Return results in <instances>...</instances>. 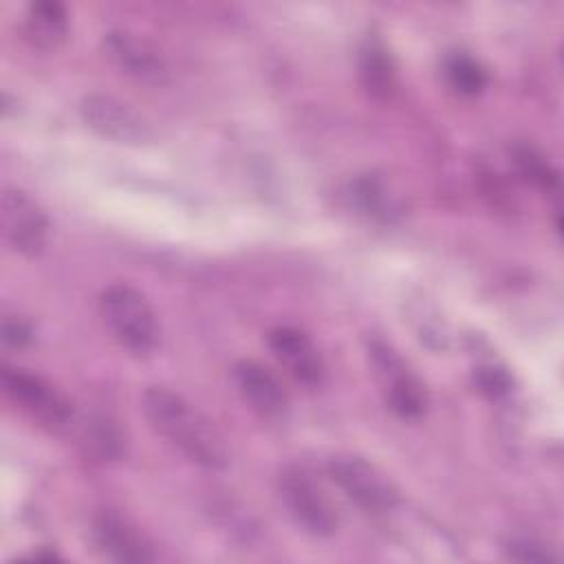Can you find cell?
<instances>
[{"mask_svg":"<svg viewBox=\"0 0 564 564\" xmlns=\"http://www.w3.org/2000/svg\"><path fill=\"white\" fill-rule=\"evenodd\" d=\"M141 410L150 427L192 463L205 469H223L229 463V449L220 430L178 392L150 386L141 394Z\"/></svg>","mask_w":564,"mask_h":564,"instance_id":"6da1fadb","label":"cell"},{"mask_svg":"<svg viewBox=\"0 0 564 564\" xmlns=\"http://www.w3.org/2000/svg\"><path fill=\"white\" fill-rule=\"evenodd\" d=\"M99 315L112 339L134 357H148L161 341V326L154 308L141 291L117 282L101 291Z\"/></svg>","mask_w":564,"mask_h":564,"instance_id":"7a4b0ae2","label":"cell"},{"mask_svg":"<svg viewBox=\"0 0 564 564\" xmlns=\"http://www.w3.org/2000/svg\"><path fill=\"white\" fill-rule=\"evenodd\" d=\"M0 381L4 394L33 421L48 427L51 432H70L77 416V408L53 383L24 368L13 366H2Z\"/></svg>","mask_w":564,"mask_h":564,"instance_id":"3957f363","label":"cell"},{"mask_svg":"<svg viewBox=\"0 0 564 564\" xmlns=\"http://www.w3.org/2000/svg\"><path fill=\"white\" fill-rule=\"evenodd\" d=\"M278 496L286 516L304 533L328 538L339 527V516L322 485L302 467H286L278 478Z\"/></svg>","mask_w":564,"mask_h":564,"instance_id":"277c9868","label":"cell"},{"mask_svg":"<svg viewBox=\"0 0 564 564\" xmlns=\"http://www.w3.org/2000/svg\"><path fill=\"white\" fill-rule=\"evenodd\" d=\"M328 476L339 491L361 511L383 516L399 502V489L375 463L355 454H337L328 463Z\"/></svg>","mask_w":564,"mask_h":564,"instance_id":"5b68a950","label":"cell"},{"mask_svg":"<svg viewBox=\"0 0 564 564\" xmlns=\"http://www.w3.org/2000/svg\"><path fill=\"white\" fill-rule=\"evenodd\" d=\"M368 357L386 394L388 408L401 419H421L427 408V390L421 379L405 366L399 352L386 341L372 339L368 344Z\"/></svg>","mask_w":564,"mask_h":564,"instance_id":"8992f818","label":"cell"},{"mask_svg":"<svg viewBox=\"0 0 564 564\" xmlns=\"http://www.w3.org/2000/svg\"><path fill=\"white\" fill-rule=\"evenodd\" d=\"M82 119L99 137L123 145H148L154 141L150 121L115 95L93 93L79 104Z\"/></svg>","mask_w":564,"mask_h":564,"instance_id":"52a82bcc","label":"cell"},{"mask_svg":"<svg viewBox=\"0 0 564 564\" xmlns=\"http://www.w3.org/2000/svg\"><path fill=\"white\" fill-rule=\"evenodd\" d=\"M0 229L11 251L35 258L48 240V218L44 209L22 189L9 187L0 200Z\"/></svg>","mask_w":564,"mask_h":564,"instance_id":"ba28073f","label":"cell"},{"mask_svg":"<svg viewBox=\"0 0 564 564\" xmlns=\"http://www.w3.org/2000/svg\"><path fill=\"white\" fill-rule=\"evenodd\" d=\"M90 533L97 551L119 564L154 562L156 551L148 535L123 513L115 509H99L93 516Z\"/></svg>","mask_w":564,"mask_h":564,"instance_id":"9c48e42d","label":"cell"},{"mask_svg":"<svg viewBox=\"0 0 564 564\" xmlns=\"http://www.w3.org/2000/svg\"><path fill=\"white\" fill-rule=\"evenodd\" d=\"M101 51L106 59L126 77H132L134 82L159 86L167 82V64L165 57L159 53L154 44H150L145 37L126 31V29H112L104 33Z\"/></svg>","mask_w":564,"mask_h":564,"instance_id":"30bf717a","label":"cell"},{"mask_svg":"<svg viewBox=\"0 0 564 564\" xmlns=\"http://www.w3.org/2000/svg\"><path fill=\"white\" fill-rule=\"evenodd\" d=\"M269 348L289 377L304 388H319L326 379V364L315 341L295 326H278L269 333Z\"/></svg>","mask_w":564,"mask_h":564,"instance_id":"8fae6325","label":"cell"},{"mask_svg":"<svg viewBox=\"0 0 564 564\" xmlns=\"http://www.w3.org/2000/svg\"><path fill=\"white\" fill-rule=\"evenodd\" d=\"M231 379L251 412L262 419H282L289 412V394L282 381L260 361L240 359L231 368Z\"/></svg>","mask_w":564,"mask_h":564,"instance_id":"7c38bea8","label":"cell"},{"mask_svg":"<svg viewBox=\"0 0 564 564\" xmlns=\"http://www.w3.org/2000/svg\"><path fill=\"white\" fill-rule=\"evenodd\" d=\"M68 434H73L77 443L99 460H119L126 456V432L119 421L104 412H77Z\"/></svg>","mask_w":564,"mask_h":564,"instance_id":"4fadbf2b","label":"cell"},{"mask_svg":"<svg viewBox=\"0 0 564 564\" xmlns=\"http://www.w3.org/2000/svg\"><path fill=\"white\" fill-rule=\"evenodd\" d=\"M357 73L364 90L375 99H388L397 84V68L390 51L377 35H368L357 55Z\"/></svg>","mask_w":564,"mask_h":564,"instance_id":"5bb4252c","label":"cell"},{"mask_svg":"<svg viewBox=\"0 0 564 564\" xmlns=\"http://www.w3.org/2000/svg\"><path fill=\"white\" fill-rule=\"evenodd\" d=\"M24 35L40 51H55L68 37V13L57 0L31 2L24 18Z\"/></svg>","mask_w":564,"mask_h":564,"instance_id":"9a60e30c","label":"cell"},{"mask_svg":"<svg viewBox=\"0 0 564 564\" xmlns=\"http://www.w3.org/2000/svg\"><path fill=\"white\" fill-rule=\"evenodd\" d=\"M350 198L364 214H368L375 220H392L401 214L397 196L377 174L355 178L350 183Z\"/></svg>","mask_w":564,"mask_h":564,"instance_id":"2e32d148","label":"cell"},{"mask_svg":"<svg viewBox=\"0 0 564 564\" xmlns=\"http://www.w3.org/2000/svg\"><path fill=\"white\" fill-rule=\"evenodd\" d=\"M443 75L447 84L465 97L480 95L489 84L487 68L465 51H452L443 59Z\"/></svg>","mask_w":564,"mask_h":564,"instance_id":"e0dca14e","label":"cell"},{"mask_svg":"<svg viewBox=\"0 0 564 564\" xmlns=\"http://www.w3.org/2000/svg\"><path fill=\"white\" fill-rule=\"evenodd\" d=\"M511 156H513V163H516L520 176L527 183H531L533 187H538L542 192H557V185H560L557 172L544 159L542 152H538L533 145L518 143V145H513Z\"/></svg>","mask_w":564,"mask_h":564,"instance_id":"ac0fdd59","label":"cell"},{"mask_svg":"<svg viewBox=\"0 0 564 564\" xmlns=\"http://www.w3.org/2000/svg\"><path fill=\"white\" fill-rule=\"evenodd\" d=\"M474 383L489 399H502L511 390V377L507 375V370L491 364L474 370Z\"/></svg>","mask_w":564,"mask_h":564,"instance_id":"d6986e66","label":"cell"},{"mask_svg":"<svg viewBox=\"0 0 564 564\" xmlns=\"http://www.w3.org/2000/svg\"><path fill=\"white\" fill-rule=\"evenodd\" d=\"M505 551L511 560H518V562H535V564L557 562V555L551 553L549 546H544L533 538H511L505 544Z\"/></svg>","mask_w":564,"mask_h":564,"instance_id":"ffe728a7","label":"cell"},{"mask_svg":"<svg viewBox=\"0 0 564 564\" xmlns=\"http://www.w3.org/2000/svg\"><path fill=\"white\" fill-rule=\"evenodd\" d=\"M33 339V326L20 315H4L2 317V341L9 348H24Z\"/></svg>","mask_w":564,"mask_h":564,"instance_id":"44dd1931","label":"cell"}]
</instances>
